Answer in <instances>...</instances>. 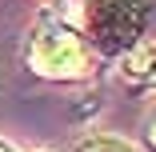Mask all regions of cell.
I'll use <instances>...</instances> for the list:
<instances>
[{"mask_svg":"<svg viewBox=\"0 0 156 152\" xmlns=\"http://www.w3.org/2000/svg\"><path fill=\"white\" fill-rule=\"evenodd\" d=\"M28 64H32V72L48 80H80L92 72V48L76 28L48 20L28 40Z\"/></svg>","mask_w":156,"mask_h":152,"instance_id":"1","label":"cell"},{"mask_svg":"<svg viewBox=\"0 0 156 152\" xmlns=\"http://www.w3.org/2000/svg\"><path fill=\"white\" fill-rule=\"evenodd\" d=\"M140 20H144L140 0H100L88 8L92 36L108 52H128L140 40Z\"/></svg>","mask_w":156,"mask_h":152,"instance_id":"2","label":"cell"},{"mask_svg":"<svg viewBox=\"0 0 156 152\" xmlns=\"http://www.w3.org/2000/svg\"><path fill=\"white\" fill-rule=\"evenodd\" d=\"M76 152H136V148L120 136H88V140L76 144Z\"/></svg>","mask_w":156,"mask_h":152,"instance_id":"4","label":"cell"},{"mask_svg":"<svg viewBox=\"0 0 156 152\" xmlns=\"http://www.w3.org/2000/svg\"><path fill=\"white\" fill-rule=\"evenodd\" d=\"M0 152H16V148H12V144H4V140H0Z\"/></svg>","mask_w":156,"mask_h":152,"instance_id":"6","label":"cell"},{"mask_svg":"<svg viewBox=\"0 0 156 152\" xmlns=\"http://www.w3.org/2000/svg\"><path fill=\"white\" fill-rule=\"evenodd\" d=\"M120 72L128 80L156 84V40H136L128 52H120Z\"/></svg>","mask_w":156,"mask_h":152,"instance_id":"3","label":"cell"},{"mask_svg":"<svg viewBox=\"0 0 156 152\" xmlns=\"http://www.w3.org/2000/svg\"><path fill=\"white\" fill-rule=\"evenodd\" d=\"M140 128H144V140L156 148V100L148 104V112H144V120H140Z\"/></svg>","mask_w":156,"mask_h":152,"instance_id":"5","label":"cell"}]
</instances>
